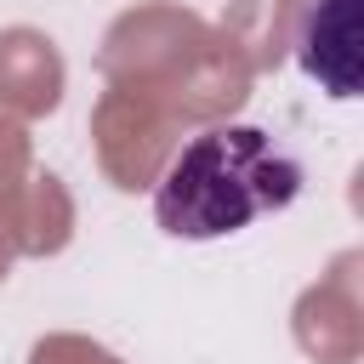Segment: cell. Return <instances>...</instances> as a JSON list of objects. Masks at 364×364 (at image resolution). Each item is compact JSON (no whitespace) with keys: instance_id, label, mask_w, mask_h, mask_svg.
Masks as SVG:
<instances>
[{"instance_id":"cell-1","label":"cell","mask_w":364,"mask_h":364,"mask_svg":"<svg viewBox=\"0 0 364 364\" xmlns=\"http://www.w3.org/2000/svg\"><path fill=\"white\" fill-rule=\"evenodd\" d=\"M301 193V165L262 125H210L176 148L154 188V222L171 239H228Z\"/></svg>"}]
</instances>
